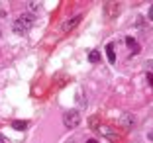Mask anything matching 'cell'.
Wrapping results in <instances>:
<instances>
[{
	"instance_id": "12",
	"label": "cell",
	"mask_w": 153,
	"mask_h": 143,
	"mask_svg": "<svg viewBox=\"0 0 153 143\" xmlns=\"http://www.w3.org/2000/svg\"><path fill=\"white\" fill-rule=\"evenodd\" d=\"M0 143H8V139H6V137H4L2 133H0Z\"/></svg>"
},
{
	"instance_id": "8",
	"label": "cell",
	"mask_w": 153,
	"mask_h": 143,
	"mask_svg": "<svg viewBox=\"0 0 153 143\" xmlns=\"http://www.w3.org/2000/svg\"><path fill=\"white\" fill-rule=\"evenodd\" d=\"M14 130H26V127H27V124H26V122H14Z\"/></svg>"
},
{
	"instance_id": "2",
	"label": "cell",
	"mask_w": 153,
	"mask_h": 143,
	"mask_svg": "<svg viewBox=\"0 0 153 143\" xmlns=\"http://www.w3.org/2000/svg\"><path fill=\"white\" fill-rule=\"evenodd\" d=\"M63 122H65V125L67 127H76L79 125V122H81V114L76 112V110H69V112H65V116H63Z\"/></svg>"
},
{
	"instance_id": "13",
	"label": "cell",
	"mask_w": 153,
	"mask_h": 143,
	"mask_svg": "<svg viewBox=\"0 0 153 143\" xmlns=\"http://www.w3.org/2000/svg\"><path fill=\"white\" fill-rule=\"evenodd\" d=\"M86 143H98V141H96V139H88V141H86Z\"/></svg>"
},
{
	"instance_id": "1",
	"label": "cell",
	"mask_w": 153,
	"mask_h": 143,
	"mask_svg": "<svg viewBox=\"0 0 153 143\" xmlns=\"http://www.w3.org/2000/svg\"><path fill=\"white\" fill-rule=\"evenodd\" d=\"M32 27H33V14H30V12L18 16L16 22H14V31L16 33H27Z\"/></svg>"
},
{
	"instance_id": "9",
	"label": "cell",
	"mask_w": 153,
	"mask_h": 143,
	"mask_svg": "<svg viewBox=\"0 0 153 143\" xmlns=\"http://www.w3.org/2000/svg\"><path fill=\"white\" fill-rule=\"evenodd\" d=\"M126 43L130 45L131 49H134V53H135V51H137V45H135V39H134V37H128V39H126Z\"/></svg>"
},
{
	"instance_id": "10",
	"label": "cell",
	"mask_w": 153,
	"mask_h": 143,
	"mask_svg": "<svg viewBox=\"0 0 153 143\" xmlns=\"http://www.w3.org/2000/svg\"><path fill=\"white\" fill-rule=\"evenodd\" d=\"M147 18L153 22V4H151V8H149V12H147Z\"/></svg>"
},
{
	"instance_id": "7",
	"label": "cell",
	"mask_w": 153,
	"mask_h": 143,
	"mask_svg": "<svg viewBox=\"0 0 153 143\" xmlns=\"http://www.w3.org/2000/svg\"><path fill=\"white\" fill-rule=\"evenodd\" d=\"M122 124L128 125V127H131V125H134V118H131V116H124V118H122Z\"/></svg>"
},
{
	"instance_id": "4",
	"label": "cell",
	"mask_w": 153,
	"mask_h": 143,
	"mask_svg": "<svg viewBox=\"0 0 153 143\" xmlns=\"http://www.w3.org/2000/svg\"><path fill=\"white\" fill-rule=\"evenodd\" d=\"M79 22H81V16H75V18L69 20V22H63V30H71V27H75Z\"/></svg>"
},
{
	"instance_id": "3",
	"label": "cell",
	"mask_w": 153,
	"mask_h": 143,
	"mask_svg": "<svg viewBox=\"0 0 153 143\" xmlns=\"http://www.w3.org/2000/svg\"><path fill=\"white\" fill-rule=\"evenodd\" d=\"M106 53H108V61L112 63H116V51H114V43H108L106 45Z\"/></svg>"
},
{
	"instance_id": "11",
	"label": "cell",
	"mask_w": 153,
	"mask_h": 143,
	"mask_svg": "<svg viewBox=\"0 0 153 143\" xmlns=\"http://www.w3.org/2000/svg\"><path fill=\"white\" fill-rule=\"evenodd\" d=\"M147 79H149V84L153 86V73H149V75H147Z\"/></svg>"
},
{
	"instance_id": "6",
	"label": "cell",
	"mask_w": 153,
	"mask_h": 143,
	"mask_svg": "<svg viewBox=\"0 0 153 143\" xmlns=\"http://www.w3.org/2000/svg\"><path fill=\"white\" fill-rule=\"evenodd\" d=\"M88 61H90V63H98V61H100V53H98V51H90Z\"/></svg>"
},
{
	"instance_id": "5",
	"label": "cell",
	"mask_w": 153,
	"mask_h": 143,
	"mask_svg": "<svg viewBox=\"0 0 153 143\" xmlns=\"http://www.w3.org/2000/svg\"><path fill=\"white\" fill-rule=\"evenodd\" d=\"M100 133L108 135V139H116V137H118V133H116V131H114V130H110V127H104V125L100 127Z\"/></svg>"
}]
</instances>
